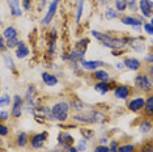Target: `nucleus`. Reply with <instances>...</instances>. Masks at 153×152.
I'll use <instances>...</instances> for the list:
<instances>
[{
    "label": "nucleus",
    "instance_id": "f257e3e1",
    "mask_svg": "<svg viewBox=\"0 0 153 152\" xmlns=\"http://www.w3.org/2000/svg\"><path fill=\"white\" fill-rule=\"evenodd\" d=\"M90 34L92 37L97 39L98 42L102 45V46L110 49L111 51H122L124 50L128 46L131 41V36H124V37H115V36H111L109 33L105 32H98L96 29L90 30Z\"/></svg>",
    "mask_w": 153,
    "mask_h": 152
},
{
    "label": "nucleus",
    "instance_id": "f03ea898",
    "mask_svg": "<svg viewBox=\"0 0 153 152\" xmlns=\"http://www.w3.org/2000/svg\"><path fill=\"white\" fill-rule=\"evenodd\" d=\"M88 45H89V38H81V39H79L75 43V47L68 54L62 55V60L68 62L72 67L76 68L80 64V62L84 60L86 50H88Z\"/></svg>",
    "mask_w": 153,
    "mask_h": 152
},
{
    "label": "nucleus",
    "instance_id": "7ed1b4c3",
    "mask_svg": "<svg viewBox=\"0 0 153 152\" xmlns=\"http://www.w3.org/2000/svg\"><path fill=\"white\" fill-rule=\"evenodd\" d=\"M24 105H26L27 112H32L34 108L41 105V96L38 92L37 87L34 84H29L25 91V96H24Z\"/></svg>",
    "mask_w": 153,
    "mask_h": 152
},
{
    "label": "nucleus",
    "instance_id": "20e7f679",
    "mask_svg": "<svg viewBox=\"0 0 153 152\" xmlns=\"http://www.w3.org/2000/svg\"><path fill=\"white\" fill-rule=\"evenodd\" d=\"M69 110H71V108H69L68 101L62 100V101L55 102L54 105L51 106V114H53L54 121L60 122V123L65 122V121L69 118Z\"/></svg>",
    "mask_w": 153,
    "mask_h": 152
},
{
    "label": "nucleus",
    "instance_id": "39448f33",
    "mask_svg": "<svg viewBox=\"0 0 153 152\" xmlns=\"http://www.w3.org/2000/svg\"><path fill=\"white\" fill-rule=\"evenodd\" d=\"M120 22L123 25L131 26L135 33H140L143 22H144V17L139 16L137 13H135V15H124L120 17Z\"/></svg>",
    "mask_w": 153,
    "mask_h": 152
},
{
    "label": "nucleus",
    "instance_id": "423d86ee",
    "mask_svg": "<svg viewBox=\"0 0 153 152\" xmlns=\"http://www.w3.org/2000/svg\"><path fill=\"white\" fill-rule=\"evenodd\" d=\"M134 85L136 89H139V91H141L144 93H151L153 89L152 79L149 77L147 74H137L134 77Z\"/></svg>",
    "mask_w": 153,
    "mask_h": 152
},
{
    "label": "nucleus",
    "instance_id": "0eeeda50",
    "mask_svg": "<svg viewBox=\"0 0 153 152\" xmlns=\"http://www.w3.org/2000/svg\"><path fill=\"white\" fill-rule=\"evenodd\" d=\"M30 114L39 122H54L53 118V114H51V108L45 105H39L37 108H34Z\"/></svg>",
    "mask_w": 153,
    "mask_h": 152
},
{
    "label": "nucleus",
    "instance_id": "6e6552de",
    "mask_svg": "<svg viewBox=\"0 0 153 152\" xmlns=\"http://www.w3.org/2000/svg\"><path fill=\"white\" fill-rule=\"evenodd\" d=\"M62 0H51L47 4V12L45 13L43 19H42V25L43 26H50V24L53 22L54 17L56 16L59 5H60Z\"/></svg>",
    "mask_w": 153,
    "mask_h": 152
},
{
    "label": "nucleus",
    "instance_id": "1a4fd4ad",
    "mask_svg": "<svg viewBox=\"0 0 153 152\" xmlns=\"http://www.w3.org/2000/svg\"><path fill=\"white\" fill-rule=\"evenodd\" d=\"M24 98L20 95H15L12 97V109H11V117L15 119H19L22 115L24 112Z\"/></svg>",
    "mask_w": 153,
    "mask_h": 152
},
{
    "label": "nucleus",
    "instance_id": "9d476101",
    "mask_svg": "<svg viewBox=\"0 0 153 152\" xmlns=\"http://www.w3.org/2000/svg\"><path fill=\"white\" fill-rule=\"evenodd\" d=\"M131 93H132V89L130 85H127V84H117V85H114V88H113V96L117 100H122V101L128 100Z\"/></svg>",
    "mask_w": 153,
    "mask_h": 152
},
{
    "label": "nucleus",
    "instance_id": "9b49d317",
    "mask_svg": "<svg viewBox=\"0 0 153 152\" xmlns=\"http://www.w3.org/2000/svg\"><path fill=\"white\" fill-rule=\"evenodd\" d=\"M137 11L144 19L152 20L153 16V1L152 0H137Z\"/></svg>",
    "mask_w": 153,
    "mask_h": 152
},
{
    "label": "nucleus",
    "instance_id": "f8f14e48",
    "mask_svg": "<svg viewBox=\"0 0 153 152\" xmlns=\"http://www.w3.org/2000/svg\"><path fill=\"white\" fill-rule=\"evenodd\" d=\"M47 136H48V134H47V131H42V133H37V134H34V135L32 138H29V142H30V147L33 148V150H41V148H43V146L46 144V142H47Z\"/></svg>",
    "mask_w": 153,
    "mask_h": 152
},
{
    "label": "nucleus",
    "instance_id": "ddd939ff",
    "mask_svg": "<svg viewBox=\"0 0 153 152\" xmlns=\"http://www.w3.org/2000/svg\"><path fill=\"white\" fill-rule=\"evenodd\" d=\"M128 47L134 50L135 53H145L147 43H145L144 36H131V41L128 43Z\"/></svg>",
    "mask_w": 153,
    "mask_h": 152
},
{
    "label": "nucleus",
    "instance_id": "4468645a",
    "mask_svg": "<svg viewBox=\"0 0 153 152\" xmlns=\"http://www.w3.org/2000/svg\"><path fill=\"white\" fill-rule=\"evenodd\" d=\"M58 144L63 148V150L68 151L69 148L75 144V138H74V135L67 133V131H60V133L58 134Z\"/></svg>",
    "mask_w": 153,
    "mask_h": 152
},
{
    "label": "nucleus",
    "instance_id": "2eb2a0df",
    "mask_svg": "<svg viewBox=\"0 0 153 152\" xmlns=\"http://www.w3.org/2000/svg\"><path fill=\"white\" fill-rule=\"evenodd\" d=\"M80 68L88 72H94L98 68H103L105 67V62L103 60H81L80 62Z\"/></svg>",
    "mask_w": 153,
    "mask_h": 152
},
{
    "label": "nucleus",
    "instance_id": "dca6fc26",
    "mask_svg": "<svg viewBox=\"0 0 153 152\" xmlns=\"http://www.w3.org/2000/svg\"><path fill=\"white\" fill-rule=\"evenodd\" d=\"M122 63H123L124 68H127L128 71L132 72H137L141 68V60L137 59L136 57H126Z\"/></svg>",
    "mask_w": 153,
    "mask_h": 152
},
{
    "label": "nucleus",
    "instance_id": "f3484780",
    "mask_svg": "<svg viewBox=\"0 0 153 152\" xmlns=\"http://www.w3.org/2000/svg\"><path fill=\"white\" fill-rule=\"evenodd\" d=\"M144 104H145V98L141 97V96H137V97H134L128 101V105L127 108L130 112H134V113H139L144 109Z\"/></svg>",
    "mask_w": 153,
    "mask_h": 152
},
{
    "label": "nucleus",
    "instance_id": "a211bd4d",
    "mask_svg": "<svg viewBox=\"0 0 153 152\" xmlns=\"http://www.w3.org/2000/svg\"><path fill=\"white\" fill-rule=\"evenodd\" d=\"M7 4H8L11 16L22 17L24 11H22V7H21V0H7Z\"/></svg>",
    "mask_w": 153,
    "mask_h": 152
},
{
    "label": "nucleus",
    "instance_id": "6ab92c4d",
    "mask_svg": "<svg viewBox=\"0 0 153 152\" xmlns=\"http://www.w3.org/2000/svg\"><path fill=\"white\" fill-rule=\"evenodd\" d=\"M15 55H16V58L17 59H20V60H22V59H25V58H27L30 55V49H29V46L24 42V41L20 39L19 41V45L16 46V49H15Z\"/></svg>",
    "mask_w": 153,
    "mask_h": 152
},
{
    "label": "nucleus",
    "instance_id": "aec40b11",
    "mask_svg": "<svg viewBox=\"0 0 153 152\" xmlns=\"http://www.w3.org/2000/svg\"><path fill=\"white\" fill-rule=\"evenodd\" d=\"M114 81H109V83H105V81H97L94 85H93V89L98 93L100 96H105L107 95L110 91H113L114 85H113Z\"/></svg>",
    "mask_w": 153,
    "mask_h": 152
},
{
    "label": "nucleus",
    "instance_id": "412c9836",
    "mask_svg": "<svg viewBox=\"0 0 153 152\" xmlns=\"http://www.w3.org/2000/svg\"><path fill=\"white\" fill-rule=\"evenodd\" d=\"M56 43H58V30L56 28H53L48 36V55L54 57L56 53Z\"/></svg>",
    "mask_w": 153,
    "mask_h": 152
},
{
    "label": "nucleus",
    "instance_id": "4be33fe9",
    "mask_svg": "<svg viewBox=\"0 0 153 152\" xmlns=\"http://www.w3.org/2000/svg\"><path fill=\"white\" fill-rule=\"evenodd\" d=\"M41 77H42V81H43V84L46 85V87L53 88V87H56V85L59 84V79H58V76H56V75H54V74H51V72H47V71L42 72Z\"/></svg>",
    "mask_w": 153,
    "mask_h": 152
},
{
    "label": "nucleus",
    "instance_id": "5701e85b",
    "mask_svg": "<svg viewBox=\"0 0 153 152\" xmlns=\"http://www.w3.org/2000/svg\"><path fill=\"white\" fill-rule=\"evenodd\" d=\"M1 37L4 38L5 41H11V39H15V38H19V30H17L15 26L8 25L4 28V30H3V33H1Z\"/></svg>",
    "mask_w": 153,
    "mask_h": 152
},
{
    "label": "nucleus",
    "instance_id": "b1692460",
    "mask_svg": "<svg viewBox=\"0 0 153 152\" xmlns=\"http://www.w3.org/2000/svg\"><path fill=\"white\" fill-rule=\"evenodd\" d=\"M93 79L97 81H105V83L111 81L110 74L106 70H103V68H98V70H96L93 72Z\"/></svg>",
    "mask_w": 153,
    "mask_h": 152
},
{
    "label": "nucleus",
    "instance_id": "393cba45",
    "mask_svg": "<svg viewBox=\"0 0 153 152\" xmlns=\"http://www.w3.org/2000/svg\"><path fill=\"white\" fill-rule=\"evenodd\" d=\"M68 104H69V108L72 110H75L76 113H82L85 110V104L77 97H72L68 101Z\"/></svg>",
    "mask_w": 153,
    "mask_h": 152
},
{
    "label": "nucleus",
    "instance_id": "a878e982",
    "mask_svg": "<svg viewBox=\"0 0 153 152\" xmlns=\"http://www.w3.org/2000/svg\"><path fill=\"white\" fill-rule=\"evenodd\" d=\"M16 144L20 148H25L29 144V134L25 131H20L16 136Z\"/></svg>",
    "mask_w": 153,
    "mask_h": 152
},
{
    "label": "nucleus",
    "instance_id": "bb28decb",
    "mask_svg": "<svg viewBox=\"0 0 153 152\" xmlns=\"http://www.w3.org/2000/svg\"><path fill=\"white\" fill-rule=\"evenodd\" d=\"M139 131H140L141 134H149L152 131V121L149 118H144L140 122V125H139Z\"/></svg>",
    "mask_w": 153,
    "mask_h": 152
},
{
    "label": "nucleus",
    "instance_id": "cd10ccee",
    "mask_svg": "<svg viewBox=\"0 0 153 152\" xmlns=\"http://www.w3.org/2000/svg\"><path fill=\"white\" fill-rule=\"evenodd\" d=\"M3 60H4V64H5L7 70H9L11 72H15L16 71V63H15L12 55L9 54V53H7V54L3 55Z\"/></svg>",
    "mask_w": 153,
    "mask_h": 152
},
{
    "label": "nucleus",
    "instance_id": "c85d7f7f",
    "mask_svg": "<svg viewBox=\"0 0 153 152\" xmlns=\"http://www.w3.org/2000/svg\"><path fill=\"white\" fill-rule=\"evenodd\" d=\"M84 7H85V0H77V8H76V25H80L84 15Z\"/></svg>",
    "mask_w": 153,
    "mask_h": 152
},
{
    "label": "nucleus",
    "instance_id": "c756f323",
    "mask_svg": "<svg viewBox=\"0 0 153 152\" xmlns=\"http://www.w3.org/2000/svg\"><path fill=\"white\" fill-rule=\"evenodd\" d=\"M120 13H118L115 11V8L114 7H107L105 9V12H103V17L107 20V21H113V20H117L118 17H119Z\"/></svg>",
    "mask_w": 153,
    "mask_h": 152
},
{
    "label": "nucleus",
    "instance_id": "7c9ffc66",
    "mask_svg": "<svg viewBox=\"0 0 153 152\" xmlns=\"http://www.w3.org/2000/svg\"><path fill=\"white\" fill-rule=\"evenodd\" d=\"M143 110L147 113L148 118H151V117L153 115V96L152 95L147 96V98H145V104H144V109Z\"/></svg>",
    "mask_w": 153,
    "mask_h": 152
},
{
    "label": "nucleus",
    "instance_id": "2f4dec72",
    "mask_svg": "<svg viewBox=\"0 0 153 152\" xmlns=\"http://www.w3.org/2000/svg\"><path fill=\"white\" fill-rule=\"evenodd\" d=\"M114 8L118 13H123L127 11V0H114Z\"/></svg>",
    "mask_w": 153,
    "mask_h": 152
},
{
    "label": "nucleus",
    "instance_id": "473e14b6",
    "mask_svg": "<svg viewBox=\"0 0 153 152\" xmlns=\"http://www.w3.org/2000/svg\"><path fill=\"white\" fill-rule=\"evenodd\" d=\"M119 152H136V146L132 143H126V144H119L118 147Z\"/></svg>",
    "mask_w": 153,
    "mask_h": 152
},
{
    "label": "nucleus",
    "instance_id": "72a5a7b5",
    "mask_svg": "<svg viewBox=\"0 0 153 152\" xmlns=\"http://www.w3.org/2000/svg\"><path fill=\"white\" fill-rule=\"evenodd\" d=\"M141 30L147 34L148 37H152L153 36V24H152V20H149L148 22H143Z\"/></svg>",
    "mask_w": 153,
    "mask_h": 152
},
{
    "label": "nucleus",
    "instance_id": "f704fd0d",
    "mask_svg": "<svg viewBox=\"0 0 153 152\" xmlns=\"http://www.w3.org/2000/svg\"><path fill=\"white\" fill-rule=\"evenodd\" d=\"M80 133H81L82 138L86 140H92L93 136H94V131L92 129H85V127H82V129H80Z\"/></svg>",
    "mask_w": 153,
    "mask_h": 152
},
{
    "label": "nucleus",
    "instance_id": "c9c22d12",
    "mask_svg": "<svg viewBox=\"0 0 153 152\" xmlns=\"http://www.w3.org/2000/svg\"><path fill=\"white\" fill-rule=\"evenodd\" d=\"M88 142L89 140H86V139H80L77 142V144H76V150H77L79 152H86V150H88Z\"/></svg>",
    "mask_w": 153,
    "mask_h": 152
},
{
    "label": "nucleus",
    "instance_id": "e433bc0d",
    "mask_svg": "<svg viewBox=\"0 0 153 152\" xmlns=\"http://www.w3.org/2000/svg\"><path fill=\"white\" fill-rule=\"evenodd\" d=\"M11 102H12V97L8 95V93L0 96V108H5V106H8Z\"/></svg>",
    "mask_w": 153,
    "mask_h": 152
},
{
    "label": "nucleus",
    "instance_id": "4c0bfd02",
    "mask_svg": "<svg viewBox=\"0 0 153 152\" xmlns=\"http://www.w3.org/2000/svg\"><path fill=\"white\" fill-rule=\"evenodd\" d=\"M127 9L135 15L137 12V0H127Z\"/></svg>",
    "mask_w": 153,
    "mask_h": 152
},
{
    "label": "nucleus",
    "instance_id": "58836bf2",
    "mask_svg": "<svg viewBox=\"0 0 153 152\" xmlns=\"http://www.w3.org/2000/svg\"><path fill=\"white\" fill-rule=\"evenodd\" d=\"M9 127L4 122H0V136H7L9 134Z\"/></svg>",
    "mask_w": 153,
    "mask_h": 152
},
{
    "label": "nucleus",
    "instance_id": "ea45409f",
    "mask_svg": "<svg viewBox=\"0 0 153 152\" xmlns=\"http://www.w3.org/2000/svg\"><path fill=\"white\" fill-rule=\"evenodd\" d=\"M9 118H11V112H8V110L0 112V122H7Z\"/></svg>",
    "mask_w": 153,
    "mask_h": 152
},
{
    "label": "nucleus",
    "instance_id": "a19ab883",
    "mask_svg": "<svg viewBox=\"0 0 153 152\" xmlns=\"http://www.w3.org/2000/svg\"><path fill=\"white\" fill-rule=\"evenodd\" d=\"M19 38H15V39H11V41H5V45H7V49H16V46L19 45Z\"/></svg>",
    "mask_w": 153,
    "mask_h": 152
},
{
    "label": "nucleus",
    "instance_id": "79ce46f5",
    "mask_svg": "<svg viewBox=\"0 0 153 152\" xmlns=\"http://www.w3.org/2000/svg\"><path fill=\"white\" fill-rule=\"evenodd\" d=\"M93 152H110V150L106 144H97V146L93 148Z\"/></svg>",
    "mask_w": 153,
    "mask_h": 152
},
{
    "label": "nucleus",
    "instance_id": "37998d69",
    "mask_svg": "<svg viewBox=\"0 0 153 152\" xmlns=\"http://www.w3.org/2000/svg\"><path fill=\"white\" fill-rule=\"evenodd\" d=\"M140 152H153V146H152V142H147L141 146Z\"/></svg>",
    "mask_w": 153,
    "mask_h": 152
},
{
    "label": "nucleus",
    "instance_id": "c03bdc74",
    "mask_svg": "<svg viewBox=\"0 0 153 152\" xmlns=\"http://www.w3.org/2000/svg\"><path fill=\"white\" fill-rule=\"evenodd\" d=\"M21 7H22V11H30L32 8V0H21Z\"/></svg>",
    "mask_w": 153,
    "mask_h": 152
},
{
    "label": "nucleus",
    "instance_id": "a18cd8bd",
    "mask_svg": "<svg viewBox=\"0 0 153 152\" xmlns=\"http://www.w3.org/2000/svg\"><path fill=\"white\" fill-rule=\"evenodd\" d=\"M109 150L110 151H118V147H119V142L113 139V140H109Z\"/></svg>",
    "mask_w": 153,
    "mask_h": 152
},
{
    "label": "nucleus",
    "instance_id": "49530a36",
    "mask_svg": "<svg viewBox=\"0 0 153 152\" xmlns=\"http://www.w3.org/2000/svg\"><path fill=\"white\" fill-rule=\"evenodd\" d=\"M8 49H7V45H5V39L3 38L1 36H0V54L4 53V51H7Z\"/></svg>",
    "mask_w": 153,
    "mask_h": 152
},
{
    "label": "nucleus",
    "instance_id": "de8ad7c7",
    "mask_svg": "<svg viewBox=\"0 0 153 152\" xmlns=\"http://www.w3.org/2000/svg\"><path fill=\"white\" fill-rule=\"evenodd\" d=\"M145 62L148 63V66H151L153 63V54H152V51H149V53L147 54V57H145Z\"/></svg>",
    "mask_w": 153,
    "mask_h": 152
},
{
    "label": "nucleus",
    "instance_id": "09e8293b",
    "mask_svg": "<svg viewBox=\"0 0 153 152\" xmlns=\"http://www.w3.org/2000/svg\"><path fill=\"white\" fill-rule=\"evenodd\" d=\"M98 143H100V144H107V143H109V138L105 136V135L101 136L100 139H98Z\"/></svg>",
    "mask_w": 153,
    "mask_h": 152
},
{
    "label": "nucleus",
    "instance_id": "8fccbe9b",
    "mask_svg": "<svg viewBox=\"0 0 153 152\" xmlns=\"http://www.w3.org/2000/svg\"><path fill=\"white\" fill-rule=\"evenodd\" d=\"M115 68H117V70H119V71H122L124 68V66H123L122 62H118V63H115Z\"/></svg>",
    "mask_w": 153,
    "mask_h": 152
},
{
    "label": "nucleus",
    "instance_id": "3c124183",
    "mask_svg": "<svg viewBox=\"0 0 153 152\" xmlns=\"http://www.w3.org/2000/svg\"><path fill=\"white\" fill-rule=\"evenodd\" d=\"M148 76L152 79V76H153V70H152V64L151 66H148Z\"/></svg>",
    "mask_w": 153,
    "mask_h": 152
},
{
    "label": "nucleus",
    "instance_id": "603ef678",
    "mask_svg": "<svg viewBox=\"0 0 153 152\" xmlns=\"http://www.w3.org/2000/svg\"><path fill=\"white\" fill-rule=\"evenodd\" d=\"M51 152H65V150H63L62 147H56V148H54Z\"/></svg>",
    "mask_w": 153,
    "mask_h": 152
},
{
    "label": "nucleus",
    "instance_id": "864d4df0",
    "mask_svg": "<svg viewBox=\"0 0 153 152\" xmlns=\"http://www.w3.org/2000/svg\"><path fill=\"white\" fill-rule=\"evenodd\" d=\"M68 152H79L77 150H76V147H74V146H72L71 148H69V150H68Z\"/></svg>",
    "mask_w": 153,
    "mask_h": 152
},
{
    "label": "nucleus",
    "instance_id": "5fc2aeb1",
    "mask_svg": "<svg viewBox=\"0 0 153 152\" xmlns=\"http://www.w3.org/2000/svg\"><path fill=\"white\" fill-rule=\"evenodd\" d=\"M1 146H3V140L0 139V148H1Z\"/></svg>",
    "mask_w": 153,
    "mask_h": 152
},
{
    "label": "nucleus",
    "instance_id": "6e6d98bb",
    "mask_svg": "<svg viewBox=\"0 0 153 152\" xmlns=\"http://www.w3.org/2000/svg\"><path fill=\"white\" fill-rule=\"evenodd\" d=\"M1 24H3V22H1V19H0V25H1Z\"/></svg>",
    "mask_w": 153,
    "mask_h": 152
},
{
    "label": "nucleus",
    "instance_id": "4d7b16f0",
    "mask_svg": "<svg viewBox=\"0 0 153 152\" xmlns=\"http://www.w3.org/2000/svg\"><path fill=\"white\" fill-rule=\"evenodd\" d=\"M110 152H119V151H110Z\"/></svg>",
    "mask_w": 153,
    "mask_h": 152
},
{
    "label": "nucleus",
    "instance_id": "13d9d810",
    "mask_svg": "<svg viewBox=\"0 0 153 152\" xmlns=\"http://www.w3.org/2000/svg\"><path fill=\"white\" fill-rule=\"evenodd\" d=\"M96 1H98V3H100V1H101V0H96Z\"/></svg>",
    "mask_w": 153,
    "mask_h": 152
},
{
    "label": "nucleus",
    "instance_id": "bf43d9fd",
    "mask_svg": "<svg viewBox=\"0 0 153 152\" xmlns=\"http://www.w3.org/2000/svg\"><path fill=\"white\" fill-rule=\"evenodd\" d=\"M0 36H1V34H0Z\"/></svg>",
    "mask_w": 153,
    "mask_h": 152
}]
</instances>
